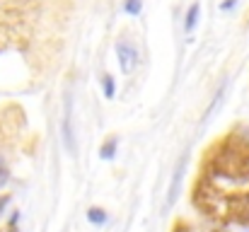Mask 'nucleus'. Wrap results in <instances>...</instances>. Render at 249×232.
Listing matches in <instances>:
<instances>
[{
	"mask_svg": "<svg viewBox=\"0 0 249 232\" xmlns=\"http://www.w3.org/2000/svg\"><path fill=\"white\" fill-rule=\"evenodd\" d=\"M61 141L68 155L78 153L75 145V104H73V94L66 92L63 97V116H61Z\"/></svg>",
	"mask_w": 249,
	"mask_h": 232,
	"instance_id": "obj_1",
	"label": "nucleus"
},
{
	"mask_svg": "<svg viewBox=\"0 0 249 232\" xmlns=\"http://www.w3.org/2000/svg\"><path fill=\"white\" fill-rule=\"evenodd\" d=\"M114 49H116V61H119L121 73H124V75H131V73L138 68V63H141V51H138V46H136L131 39L121 36Z\"/></svg>",
	"mask_w": 249,
	"mask_h": 232,
	"instance_id": "obj_2",
	"label": "nucleus"
},
{
	"mask_svg": "<svg viewBox=\"0 0 249 232\" xmlns=\"http://www.w3.org/2000/svg\"><path fill=\"white\" fill-rule=\"evenodd\" d=\"M184 172H186V155H181L179 164L174 167V174H172V181H169V189H167V203H165L167 211H172L174 203H177V196H179V186H181Z\"/></svg>",
	"mask_w": 249,
	"mask_h": 232,
	"instance_id": "obj_3",
	"label": "nucleus"
},
{
	"mask_svg": "<svg viewBox=\"0 0 249 232\" xmlns=\"http://www.w3.org/2000/svg\"><path fill=\"white\" fill-rule=\"evenodd\" d=\"M198 15H201V5H198V2H191L189 10H186V15H184V32H186V34H191V32L196 29Z\"/></svg>",
	"mask_w": 249,
	"mask_h": 232,
	"instance_id": "obj_4",
	"label": "nucleus"
},
{
	"mask_svg": "<svg viewBox=\"0 0 249 232\" xmlns=\"http://www.w3.org/2000/svg\"><path fill=\"white\" fill-rule=\"evenodd\" d=\"M225 89H228V80H223V82L218 85V89H215V94H213V99H211V104H208V109H206V114H203V121H208V119L213 116V111H215V109L223 104Z\"/></svg>",
	"mask_w": 249,
	"mask_h": 232,
	"instance_id": "obj_5",
	"label": "nucleus"
},
{
	"mask_svg": "<svg viewBox=\"0 0 249 232\" xmlns=\"http://www.w3.org/2000/svg\"><path fill=\"white\" fill-rule=\"evenodd\" d=\"M87 220H89L94 228H102V225L109 223V215H107L104 208H89V211H87Z\"/></svg>",
	"mask_w": 249,
	"mask_h": 232,
	"instance_id": "obj_6",
	"label": "nucleus"
},
{
	"mask_svg": "<svg viewBox=\"0 0 249 232\" xmlns=\"http://www.w3.org/2000/svg\"><path fill=\"white\" fill-rule=\"evenodd\" d=\"M102 92H104L107 99H114V97H116V77L104 73V75H102Z\"/></svg>",
	"mask_w": 249,
	"mask_h": 232,
	"instance_id": "obj_7",
	"label": "nucleus"
},
{
	"mask_svg": "<svg viewBox=\"0 0 249 232\" xmlns=\"http://www.w3.org/2000/svg\"><path fill=\"white\" fill-rule=\"evenodd\" d=\"M119 150V138H109V141H104L102 143V148H99V155L104 157V160H111L114 155Z\"/></svg>",
	"mask_w": 249,
	"mask_h": 232,
	"instance_id": "obj_8",
	"label": "nucleus"
},
{
	"mask_svg": "<svg viewBox=\"0 0 249 232\" xmlns=\"http://www.w3.org/2000/svg\"><path fill=\"white\" fill-rule=\"evenodd\" d=\"M124 12L131 17H138L143 12V0H124Z\"/></svg>",
	"mask_w": 249,
	"mask_h": 232,
	"instance_id": "obj_9",
	"label": "nucleus"
},
{
	"mask_svg": "<svg viewBox=\"0 0 249 232\" xmlns=\"http://www.w3.org/2000/svg\"><path fill=\"white\" fill-rule=\"evenodd\" d=\"M235 7H237V0H223V2H220V10H223V12H232Z\"/></svg>",
	"mask_w": 249,
	"mask_h": 232,
	"instance_id": "obj_10",
	"label": "nucleus"
},
{
	"mask_svg": "<svg viewBox=\"0 0 249 232\" xmlns=\"http://www.w3.org/2000/svg\"><path fill=\"white\" fill-rule=\"evenodd\" d=\"M7 179H10V174H7V169H5V167L0 164V189H2V186L7 184Z\"/></svg>",
	"mask_w": 249,
	"mask_h": 232,
	"instance_id": "obj_11",
	"label": "nucleus"
},
{
	"mask_svg": "<svg viewBox=\"0 0 249 232\" xmlns=\"http://www.w3.org/2000/svg\"><path fill=\"white\" fill-rule=\"evenodd\" d=\"M17 220H19V211H12V215H10V228H12V230H15Z\"/></svg>",
	"mask_w": 249,
	"mask_h": 232,
	"instance_id": "obj_12",
	"label": "nucleus"
},
{
	"mask_svg": "<svg viewBox=\"0 0 249 232\" xmlns=\"http://www.w3.org/2000/svg\"><path fill=\"white\" fill-rule=\"evenodd\" d=\"M7 203H10V196H0V215L5 213V208H7Z\"/></svg>",
	"mask_w": 249,
	"mask_h": 232,
	"instance_id": "obj_13",
	"label": "nucleus"
}]
</instances>
